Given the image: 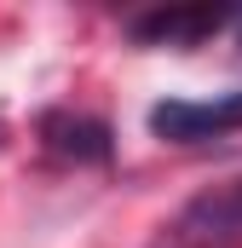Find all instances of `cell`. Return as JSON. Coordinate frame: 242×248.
<instances>
[{"label": "cell", "mask_w": 242, "mask_h": 248, "mask_svg": "<svg viewBox=\"0 0 242 248\" xmlns=\"http://www.w3.org/2000/svg\"><path fill=\"white\" fill-rule=\"evenodd\" d=\"M150 133L167 144H202V139H231L242 133V87L213 98H162L150 104Z\"/></svg>", "instance_id": "1"}, {"label": "cell", "mask_w": 242, "mask_h": 248, "mask_svg": "<svg viewBox=\"0 0 242 248\" xmlns=\"http://www.w3.org/2000/svg\"><path fill=\"white\" fill-rule=\"evenodd\" d=\"M167 237H173L179 248L237 243V237H242V179H225V185H213V190H202V196H190L179 214H173Z\"/></svg>", "instance_id": "2"}, {"label": "cell", "mask_w": 242, "mask_h": 248, "mask_svg": "<svg viewBox=\"0 0 242 248\" xmlns=\"http://www.w3.org/2000/svg\"><path fill=\"white\" fill-rule=\"evenodd\" d=\"M225 23H242L231 6H156V12H138L127 23V35L144 46H196V41L219 35Z\"/></svg>", "instance_id": "3"}, {"label": "cell", "mask_w": 242, "mask_h": 248, "mask_svg": "<svg viewBox=\"0 0 242 248\" xmlns=\"http://www.w3.org/2000/svg\"><path fill=\"white\" fill-rule=\"evenodd\" d=\"M41 139H46V150L63 156V162H110L116 156V139H110V127L98 122V116H81V110H46L41 116Z\"/></svg>", "instance_id": "4"}, {"label": "cell", "mask_w": 242, "mask_h": 248, "mask_svg": "<svg viewBox=\"0 0 242 248\" xmlns=\"http://www.w3.org/2000/svg\"><path fill=\"white\" fill-rule=\"evenodd\" d=\"M237 41H242V29H237Z\"/></svg>", "instance_id": "5"}, {"label": "cell", "mask_w": 242, "mask_h": 248, "mask_svg": "<svg viewBox=\"0 0 242 248\" xmlns=\"http://www.w3.org/2000/svg\"><path fill=\"white\" fill-rule=\"evenodd\" d=\"M0 133H6V127H0Z\"/></svg>", "instance_id": "6"}]
</instances>
